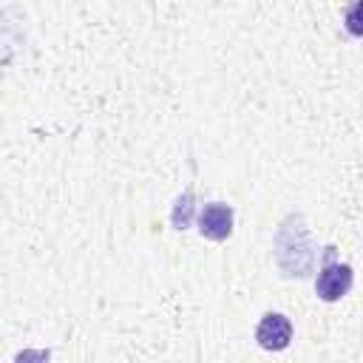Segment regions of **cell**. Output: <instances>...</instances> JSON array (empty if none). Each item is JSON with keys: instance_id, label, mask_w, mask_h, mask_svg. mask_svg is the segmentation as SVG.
Here are the masks:
<instances>
[{"instance_id": "2", "label": "cell", "mask_w": 363, "mask_h": 363, "mask_svg": "<svg viewBox=\"0 0 363 363\" xmlns=\"http://www.w3.org/2000/svg\"><path fill=\"white\" fill-rule=\"evenodd\" d=\"M255 340H258L261 349H267V352H281V349H286L289 340H292V323H289V318L281 315V312H267V315L261 318L258 329H255Z\"/></svg>"}, {"instance_id": "4", "label": "cell", "mask_w": 363, "mask_h": 363, "mask_svg": "<svg viewBox=\"0 0 363 363\" xmlns=\"http://www.w3.org/2000/svg\"><path fill=\"white\" fill-rule=\"evenodd\" d=\"M343 23H346V31H349L352 37H363V0H354V3L346 9Z\"/></svg>"}, {"instance_id": "1", "label": "cell", "mask_w": 363, "mask_h": 363, "mask_svg": "<svg viewBox=\"0 0 363 363\" xmlns=\"http://www.w3.org/2000/svg\"><path fill=\"white\" fill-rule=\"evenodd\" d=\"M352 267L349 264H337V261H329L320 272H318V281H315V292L320 301H340L349 289H352Z\"/></svg>"}, {"instance_id": "3", "label": "cell", "mask_w": 363, "mask_h": 363, "mask_svg": "<svg viewBox=\"0 0 363 363\" xmlns=\"http://www.w3.org/2000/svg\"><path fill=\"white\" fill-rule=\"evenodd\" d=\"M199 230L210 241H224L233 233V207L224 201H210L199 213Z\"/></svg>"}]
</instances>
